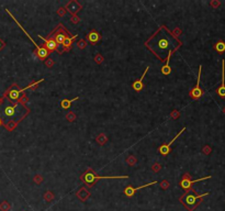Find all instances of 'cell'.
<instances>
[{
  "label": "cell",
  "mask_w": 225,
  "mask_h": 211,
  "mask_svg": "<svg viewBox=\"0 0 225 211\" xmlns=\"http://www.w3.org/2000/svg\"><path fill=\"white\" fill-rule=\"evenodd\" d=\"M39 37L40 39H42L44 41V43H45V47L50 51H57V47H58V44L56 43L55 41H54L52 37H47V39H45V37H43L42 35H40L39 34Z\"/></svg>",
  "instance_id": "13"
},
{
  "label": "cell",
  "mask_w": 225,
  "mask_h": 211,
  "mask_svg": "<svg viewBox=\"0 0 225 211\" xmlns=\"http://www.w3.org/2000/svg\"><path fill=\"white\" fill-rule=\"evenodd\" d=\"M174 52H175V50H174V51L169 52L167 58H166V62H165L166 64H165V65L162 66V73L164 74V75H169L170 72H171V68H170V66H169V62H170V57H171V55H172V53H174Z\"/></svg>",
  "instance_id": "16"
},
{
  "label": "cell",
  "mask_w": 225,
  "mask_h": 211,
  "mask_svg": "<svg viewBox=\"0 0 225 211\" xmlns=\"http://www.w3.org/2000/svg\"><path fill=\"white\" fill-rule=\"evenodd\" d=\"M160 186H162V189H168V188H169V182L164 180V182H160Z\"/></svg>",
  "instance_id": "26"
},
{
  "label": "cell",
  "mask_w": 225,
  "mask_h": 211,
  "mask_svg": "<svg viewBox=\"0 0 225 211\" xmlns=\"http://www.w3.org/2000/svg\"><path fill=\"white\" fill-rule=\"evenodd\" d=\"M65 9H66V11L70 12L73 15H76V13H78L80 10H81V5H80L78 1H76V0H71V1H69V2L66 5Z\"/></svg>",
  "instance_id": "10"
},
{
  "label": "cell",
  "mask_w": 225,
  "mask_h": 211,
  "mask_svg": "<svg viewBox=\"0 0 225 211\" xmlns=\"http://www.w3.org/2000/svg\"><path fill=\"white\" fill-rule=\"evenodd\" d=\"M156 184H157V182H148V184H146V185H143V186H141V187H136V188L131 187V186H128V187H125V189H124V194H125V196H128V197H132V196H134V194H135L137 190L143 189L145 187L152 186V185H156Z\"/></svg>",
  "instance_id": "11"
},
{
  "label": "cell",
  "mask_w": 225,
  "mask_h": 211,
  "mask_svg": "<svg viewBox=\"0 0 225 211\" xmlns=\"http://www.w3.org/2000/svg\"><path fill=\"white\" fill-rule=\"evenodd\" d=\"M2 101H3V97H0V104L2 103Z\"/></svg>",
  "instance_id": "34"
},
{
  "label": "cell",
  "mask_w": 225,
  "mask_h": 211,
  "mask_svg": "<svg viewBox=\"0 0 225 211\" xmlns=\"http://www.w3.org/2000/svg\"><path fill=\"white\" fill-rule=\"evenodd\" d=\"M5 46H6V42L2 41V40L0 39V51H1V50H2L3 47H5Z\"/></svg>",
  "instance_id": "30"
},
{
  "label": "cell",
  "mask_w": 225,
  "mask_h": 211,
  "mask_svg": "<svg viewBox=\"0 0 225 211\" xmlns=\"http://www.w3.org/2000/svg\"><path fill=\"white\" fill-rule=\"evenodd\" d=\"M210 178H211V176H206V177H202V178H199V179L192 180L191 178H190V175H189L188 173H186V174L184 175V177H182V179L180 180V186H181L182 189H184V190H189V189H191L192 185H193L194 182H202V180L210 179Z\"/></svg>",
  "instance_id": "7"
},
{
  "label": "cell",
  "mask_w": 225,
  "mask_h": 211,
  "mask_svg": "<svg viewBox=\"0 0 225 211\" xmlns=\"http://www.w3.org/2000/svg\"><path fill=\"white\" fill-rule=\"evenodd\" d=\"M184 131H186V128H184V129H182L181 131H180L179 133L177 134V135L175 136V138H172L171 141H170L169 143H167V144H164V145H162L159 148H158V151H159V153L162 154V155H167V154H169V152H170V146H171V144L174 143L175 141H176L177 138H178V136H179L181 133H184Z\"/></svg>",
  "instance_id": "9"
},
{
  "label": "cell",
  "mask_w": 225,
  "mask_h": 211,
  "mask_svg": "<svg viewBox=\"0 0 225 211\" xmlns=\"http://www.w3.org/2000/svg\"><path fill=\"white\" fill-rule=\"evenodd\" d=\"M10 208H11V204H10L8 201H6V200H3V201L0 204V211H9Z\"/></svg>",
  "instance_id": "21"
},
{
  "label": "cell",
  "mask_w": 225,
  "mask_h": 211,
  "mask_svg": "<svg viewBox=\"0 0 225 211\" xmlns=\"http://www.w3.org/2000/svg\"><path fill=\"white\" fill-rule=\"evenodd\" d=\"M201 70H202V66H199V75H198V81H197V85L196 87L193 88V89L190 90V92H189V95H190V97L192 98V99H199V98L202 97V95H203V91H202V89L200 88V80H201Z\"/></svg>",
  "instance_id": "8"
},
{
  "label": "cell",
  "mask_w": 225,
  "mask_h": 211,
  "mask_svg": "<svg viewBox=\"0 0 225 211\" xmlns=\"http://www.w3.org/2000/svg\"><path fill=\"white\" fill-rule=\"evenodd\" d=\"M86 45H87V42H86L85 40H81V41L77 44V46L79 47V49H85Z\"/></svg>",
  "instance_id": "25"
},
{
  "label": "cell",
  "mask_w": 225,
  "mask_h": 211,
  "mask_svg": "<svg viewBox=\"0 0 225 211\" xmlns=\"http://www.w3.org/2000/svg\"><path fill=\"white\" fill-rule=\"evenodd\" d=\"M153 169L155 170V172H157V170H159V169H160V165H159V164H155V165H154V168H153Z\"/></svg>",
  "instance_id": "32"
},
{
  "label": "cell",
  "mask_w": 225,
  "mask_h": 211,
  "mask_svg": "<svg viewBox=\"0 0 225 211\" xmlns=\"http://www.w3.org/2000/svg\"><path fill=\"white\" fill-rule=\"evenodd\" d=\"M77 37H78V35H73V37H66L65 41H64V43H63L64 49H63V51H62V53H63V52H65V51H69V50L71 49V44H73L74 40H75Z\"/></svg>",
  "instance_id": "17"
},
{
  "label": "cell",
  "mask_w": 225,
  "mask_h": 211,
  "mask_svg": "<svg viewBox=\"0 0 225 211\" xmlns=\"http://www.w3.org/2000/svg\"><path fill=\"white\" fill-rule=\"evenodd\" d=\"M1 125H3V123H2V121H1V119H0V126Z\"/></svg>",
  "instance_id": "35"
},
{
  "label": "cell",
  "mask_w": 225,
  "mask_h": 211,
  "mask_svg": "<svg viewBox=\"0 0 225 211\" xmlns=\"http://www.w3.org/2000/svg\"><path fill=\"white\" fill-rule=\"evenodd\" d=\"M148 70H149V66H147V67H146V69L144 70V74L142 75V77H141L138 80H136V81H134V83L132 84V87H133V89L135 90V91H141V90L144 88L143 79H144V77H145L146 73H147Z\"/></svg>",
  "instance_id": "15"
},
{
  "label": "cell",
  "mask_w": 225,
  "mask_h": 211,
  "mask_svg": "<svg viewBox=\"0 0 225 211\" xmlns=\"http://www.w3.org/2000/svg\"><path fill=\"white\" fill-rule=\"evenodd\" d=\"M65 13H66V9H65V8H59V10L57 11V15H61V17L65 15Z\"/></svg>",
  "instance_id": "27"
},
{
  "label": "cell",
  "mask_w": 225,
  "mask_h": 211,
  "mask_svg": "<svg viewBox=\"0 0 225 211\" xmlns=\"http://www.w3.org/2000/svg\"><path fill=\"white\" fill-rule=\"evenodd\" d=\"M71 22H74V23H77V22H79V18L76 17V15H74V17L71 18Z\"/></svg>",
  "instance_id": "31"
},
{
  "label": "cell",
  "mask_w": 225,
  "mask_h": 211,
  "mask_svg": "<svg viewBox=\"0 0 225 211\" xmlns=\"http://www.w3.org/2000/svg\"><path fill=\"white\" fill-rule=\"evenodd\" d=\"M29 112L30 109L23 102L12 103L3 98L2 103L0 104V119L8 131H13L18 123L24 119Z\"/></svg>",
  "instance_id": "2"
},
{
  "label": "cell",
  "mask_w": 225,
  "mask_h": 211,
  "mask_svg": "<svg viewBox=\"0 0 225 211\" xmlns=\"http://www.w3.org/2000/svg\"><path fill=\"white\" fill-rule=\"evenodd\" d=\"M46 65L49 66V67H51V66L53 65V61H52V59H49V61H47V63H46Z\"/></svg>",
  "instance_id": "33"
},
{
  "label": "cell",
  "mask_w": 225,
  "mask_h": 211,
  "mask_svg": "<svg viewBox=\"0 0 225 211\" xmlns=\"http://www.w3.org/2000/svg\"><path fill=\"white\" fill-rule=\"evenodd\" d=\"M75 100H78V97H75L74 99H64L62 100L61 102V106L63 109H69V107L71 106V103H73Z\"/></svg>",
  "instance_id": "19"
},
{
  "label": "cell",
  "mask_w": 225,
  "mask_h": 211,
  "mask_svg": "<svg viewBox=\"0 0 225 211\" xmlns=\"http://www.w3.org/2000/svg\"><path fill=\"white\" fill-rule=\"evenodd\" d=\"M77 197L81 200L82 202H85L86 200L90 197V192L88 191L86 188H80L79 191H77Z\"/></svg>",
  "instance_id": "18"
},
{
  "label": "cell",
  "mask_w": 225,
  "mask_h": 211,
  "mask_svg": "<svg viewBox=\"0 0 225 211\" xmlns=\"http://www.w3.org/2000/svg\"><path fill=\"white\" fill-rule=\"evenodd\" d=\"M80 178L90 188L99 179H126V178H128V176H98L97 174H94L92 168L89 167L87 172H85L80 176Z\"/></svg>",
  "instance_id": "4"
},
{
  "label": "cell",
  "mask_w": 225,
  "mask_h": 211,
  "mask_svg": "<svg viewBox=\"0 0 225 211\" xmlns=\"http://www.w3.org/2000/svg\"><path fill=\"white\" fill-rule=\"evenodd\" d=\"M6 11H7V13H8V15H10V17L12 18V20H15V23H17V24H18V25H19V27H20V29H21L22 31H23V32H24V33H25V35H27V37H29V39L31 40L32 42H33L34 46H35V49H37V56H39V58H40V59H42V61H44V59H45V58L47 57V56H49V54H50L49 50L46 49L45 46H40L39 44H37V43H35V42H34V40H33V39H32V37H31V35H29V33H28V32L25 31V29H24V28L22 27V25L20 24V23H19V22L17 21V19H15V18L13 17L12 15H11V12H10L9 10H8V9H6Z\"/></svg>",
  "instance_id": "5"
},
{
  "label": "cell",
  "mask_w": 225,
  "mask_h": 211,
  "mask_svg": "<svg viewBox=\"0 0 225 211\" xmlns=\"http://www.w3.org/2000/svg\"><path fill=\"white\" fill-rule=\"evenodd\" d=\"M216 94L221 98H225V61L222 59V83L216 90Z\"/></svg>",
  "instance_id": "12"
},
{
  "label": "cell",
  "mask_w": 225,
  "mask_h": 211,
  "mask_svg": "<svg viewBox=\"0 0 225 211\" xmlns=\"http://www.w3.org/2000/svg\"><path fill=\"white\" fill-rule=\"evenodd\" d=\"M214 50H215L218 53L222 54L225 52V43L223 41H219L216 42V44L214 45Z\"/></svg>",
  "instance_id": "20"
},
{
  "label": "cell",
  "mask_w": 225,
  "mask_h": 211,
  "mask_svg": "<svg viewBox=\"0 0 225 211\" xmlns=\"http://www.w3.org/2000/svg\"><path fill=\"white\" fill-rule=\"evenodd\" d=\"M180 45L181 42L165 25L160 27L145 43L146 47L162 62H166L165 57L168 56L169 52L176 51Z\"/></svg>",
  "instance_id": "1"
},
{
  "label": "cell",
  "mask_w": 225,
  "mask_h": 211,
  "mask_svg": "<svg viewBox=\"0 0 225 211\" xmlns=\"http://www.w3.org/2000/svg\"><path fill=\"white\" fill-rule=\"evenodd\" d=\"M44 199H45V201H47V202H50V201H52L54 199V195H53V192H51V191H46L45 192V195H44Z\"/></svg>",
  "instance_id": "22"
},
{
  "label": "cell",
  "mask_w": 225,
  "mask_h": 211,
  "mask_svg": "<svg viewBox=\"0 0 225 211\" xmlns=\"http://www.w3.org/2000/svg\"><path fill=\"white\" fill-rule=\"evenodd\" d=\"M66 119L68 120V121H74V120L76 119V116H75V113L74 112H68L67 113V116H66Z\"/></svg>",
  "instance_id": "23"
},
{
  "label": "cell",
  "mask_w": 225,
  "mask_h": 211,
  "mask_svg": "<svg viewBox=\"0 0 225 211\" xmlns=\"http://www.w3.org/2000/svg\"><path fill=\"white\" fill-rule=\"evenodd\" d=\"M68 35H70L69 33H68L67 31L65 30V28H64V25L62 24H58L57 29L55 30V31L53 32V33H51L49 35V37H52V39L54 40V41L56 42V43L59 45V44H62L63 45L64 41H65V39L68 37Z\"/></svg>",
  "instance_id": "6"
},
{
  "label": "cell",
  "mask_w": 225,
  "mask_h": 211,
  "mask_svg": "<svg viewBox=\"0 0 225 211\" xmlns=\"http://www.w3.org/2000/svg\"><path fill=\"white\" fill-rule=\"evenodd\" d=\"M34 182H37V184H40V182H42V177L40 176V175H37V176L34 177Z\"/></svg>",
  "instance_id": "29"
},
{
  "label": "cell",
  "mask_w": 225,
  "mask_h": 211,
  "mask_svg": "<svg viewBox=\"0 0 225 211\" xmlns=\"http://www.w3.org/2000/svg\"><path fill=\"white\" fill-rule=\"evenodd\" d=\"M128 163L130 164V165H135L136 158L134 157V156H130V157L128 158Z\"/></svg>",
  "instance_id": "24"
},
{
  "label": "cell",
  "mask_w": 225,
  "mask_h": 211,
  "mask_svg": "<svg viewBox=\"0 0 225 211\" xmlns=\"http://www.w3.org/2000/svg\"><path fill=\"white\" fill-rule=\"evenodd\" d=\"M209 192H204V194L197 195V192L192 189L187 190L186 194H184L179 198V201L181 204H184L187 208L188 211H193L200 204V202H202V198L206 196H208Z\"/></svg>",
  "instance_id": "3"
},
{
  "label": "cell",
  "mask_w": 225,
  "mask_h": 211,
  "mask_svg": "<svg viewBox=\"0 0 225 211\" xmlns=\"http://www.w3.org/2000/svg\"><path fill=\"white\" fill-rule=\"evenodd\" d=\"M100 40H101V35H100L99 32H97L96 30H92V31H90L89 33H88L87 41L89 42L91 45H94V44L99 43Z\"/></svg>",
  "instance_id": "14"
},
{
  "label": "cell",
  "mask_w": 225,
  "mask_h": 211,
  "mask_svg": "<svg viewBox=\"0 0 225 211\" xmlns=\"http://www.w3.org/2000/svg\"><path fill=\"white\" fill-rule=\"evenodd\" d=\"M94 61L97 62L98 64H101L102 63V61H103V57H102L101 55H97L96 57H94Z\"/></svg>",
  "instance_id": "28"
}]
</instances>
